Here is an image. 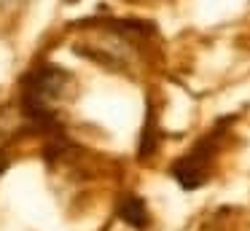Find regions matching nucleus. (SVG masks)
<instances>
[{
	"label": "nucleus",
	"mask_w": 250,
	"mask_h": 231,
	"mask_svg": "<svg viewBox=\"0 0 250 231\" xmlns=\"http://www.w3.org/2000/svg\"><path fill=\"white\" fill-rule=\"evenodd\" d=\"M119 215L132 226V229H146V223H148V210H146V204H143L140 196L126 199V202L119 207Z\"/></svg>",
	"instance_id": "nucleus-2"
},
{
	"label": "nucleus",
	"mask_w": 250,
	"mask_h": 231,
	"mask_svg": "<svg viewBox=\"0 0 250 231\" xmlns=\"http://www.w3.org/2000/svg\"><path fill=\"white\" fill-rule=\"evenodd\" d=\"M19 3H22V0H0V8H6V11H11V8H17Z\"/></svg>",
	"instance_id": "nucleus-3"
},
{
	"label": "nucleus",
	"mask_w": 250,
	"mask_h": 231,
	"mask_svg": "<svg viewBox=\"0 0 250 231\" xmlns=\"http://www.w3.org/2000/svg\"><path fill=\"white\" fill-rule=\"evenodd\" d=\"M223 124H218V129H212L210 134L199 140L183 159H178L172 164V175L178 177V183L183 188H199L210 175V161H212V148H215L218 137L223 134Z\"/></svg>",
	"instance_id": "nucleus-1"
}]
</instances>
